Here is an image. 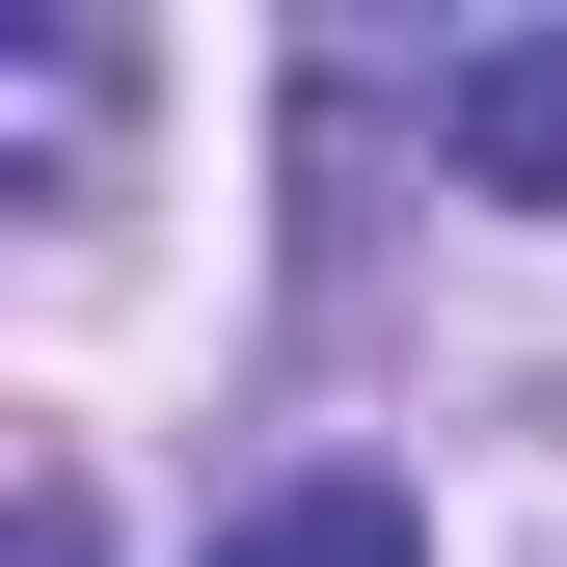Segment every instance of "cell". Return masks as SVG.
<instances>
[{"label":"cell","mask_w":567,"mask_h":567,"mask_svg":"<svg viewBox=\"0 0 567 567\" xmlns=\"http://www.w3.org/2000/svg\"><path fill=\"white\" fill-rule=\"evenodd\" d=\"M433 163L486 189V217H567V28H486L433 82Z\"/></svg>","instance_id":"6da1fadb"},{"label":"cell","mask_w":567,"mask_h":567,"mask_svg":"<svg viewBox=\"0 0 567 567\" xmlns=\"http://www.w3.org/2000/svg\"><path fill=\"white\" fill-rule=\"evenodd\" d=\"M217 567H433V514H405L379 460H324V486H270V514H217Z\"/></svg>","instance_id":"7a4b0ae2"},{"label":"cell","mask_w":567,"mask_h":567,"mask_svg":"<svg viewBox=\"0 0 567 567\" xmlns=\"http://www.w3.org/2000/svg\"><path fill=\"white\" fill-rule=\"evenodd\" d=\"M82 109H109V54H82V28H28V54H0V163H28V189L82 163Z\"/></svg>","instance_id":"3957f363"},{"label":"cell","mask_w":567,"mask_h":567,"mask_svg":"<svg viewBox=\"0 0 567 567\" xmlns=\"http://www.w3.org/2000/svg\"><path fill=\"white\" fill-rule=\"evenodd\" d=\"M0 567H109V514H82V460H28V540Z\"/></svg>","instance_id":"277c9868"}]
</instances>
